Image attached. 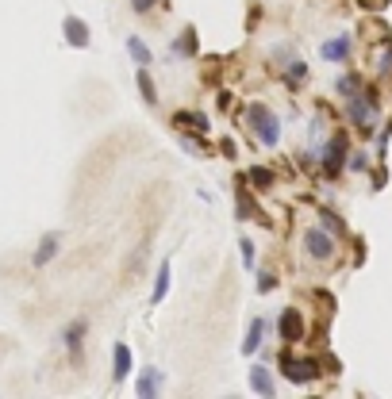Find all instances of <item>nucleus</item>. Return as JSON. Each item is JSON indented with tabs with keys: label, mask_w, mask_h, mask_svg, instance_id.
Instances as JSON below:
<instances>
[{
	"label": "nucleus",
	"mask_w": 392,
	"mask_h": 399,
	"mask_svg": "<svg viewBox=\"0 0 392 399\" xmlns=\"http://www.w3.org/2000/svg\"><path fill=\"white\" fill-rule=\"evenodd\" d=\"M250 388L258 391V396H273V376H269L266 365H254L250 369Z\"/></svg>",
	"instance_id": "6e6552de"
},
{
	"label": "nucleus",
	"mask_w": 392,
	"mask_h": 399,
	"mask_svg": "<svg viewBox=\"0 0 392 399\" xmlns=\"http://www.w3.org/2000/svg\"><path fill=\"white\" fill-rule=\"evenodd\" d=\"M242 258H246L242 265H246V269H254V242H250V238H242Z\"/></svg>",
	"instance_id": "b1692460"
},
{
	"label": "nucleus",
	"mask_w": 392,
	"mask_h": 399,
	"mask_svg": "<svg viewBox=\"0 0 392 399\" xmlns=\"http://www.w3.org/2000/svg\"><path fill=\"white\" fill-rule=\"evenodd\" d=\"M281 369H284V376H289L292 384L316 380V376H319V365H316V361H296L292 353H284V357H281Z\"/></svg>",
	"instance_id": "20e7f679"
},
{
	"label": "nucleus",
	"mask_w": 392,
	"mask_h": 399,
	"mask_svg": "<svg viewBox=\"0 0 392 399\" xmlns=\"http://www.w3.org/2000/svg\"><path fill=\"white\" fill-rule=\"evenodd\" d=\"M389 62H392V46H389Z\"/></svg>",
	"instance_id": "bb28decb"
},
{
	"label": "nucleus",
	"mask_w": 392,
	"mask_h": 399,
	"mask_svg": "<svg viewBox=\"0 0 392 399\" xmlns=\"http://www.w3.org/2000/svg\"><path fill=\"white\" fill-rule=\"evenodd\" d=\"M262 334H266V319H254L250 330H246V342H242V353H246V357H254V353H258Z\"/></svg>",
	"instance_id": "1a4fd4ad"
},
{
	"label": "nucleus",
	"mask_w": 392,
	"mask_h": 399,
	"mask_svg": "<svg viewBox=\"0 0 392 399\" xmlns=\"http://www.w3.org/2000/svg\"><path fill=\"white\" fill-rule=\"evenodd\" d=\"M281 338H284V342H296V338H300V315H296L292 308L281 315Z\"/></svg>",
	"instance_id": "9b49d317"
},
{
	"label": "nucleus",
	"mask_w": 392,
	"mask_h": 399,
	"mask_svg": "<svg viewBox=\"0 0 392 399\" xmlns=\"http://www.w3.org/2000/svg\"><path fill=\"white\" fill-rule=\"evenodd\" d=\"M342 158H346V139H342V134H331V142L323 146V173L334 177L342 169Z\"/></svg>",
	"instance_id": "39448f33"
},
{
	"label": "nucleus",
	"mask_w": 392,
	"mask_h": 399,
	"mask_svg": "<svg viewBox=\"0 0 392 399\" xmlns=\"http://www.w3.org/2000/svg\"><path fill=\"white\" fill-rule=\"evenodd\" d=\"M54 254H58V234H46V238L39 242V249H35V265H46Z\"/></svg>",
	"instance_id": "f8f14e48"
},
{
	"label": "nucleus",
	"mask_w": 392,
	"mask_h": 399,
	"mask_svg": "<svg viewBox=\"0 0 392 399\" xmlns=\"http://www.w3.org/2000/svg\"><path fill=\"white\" fill-rule=\"evenodd\" d=\"M169 292V261H162L158 265V281H154V303H162Z\"/></svg>",
	"instance_id": "2eb2a0df"
},
{
	"label": "nucleus",
	"mask_w": 392,
	"mask_h": 399,
	"mask_svg": "<svg viewBox=\"0 0 392 399\" xmlns=\"http://www.w3.org/2000/svg\"><path fill=\"white\" fill-rule=\"evenodd\" d=\"M192 50H196V31L189 27V31L181 35V42H173V58H177V54H181V58H189Z\"/></svg>",
	"instance_id": "6ab92c4d"
},
{
	"label": "nucleus",
	"mask_w": 392,
	"mask_h": 399,
	"mask_svg": "<svg viewBox=\"0 0 392 399\" xmlns=\"http://www.w3.org/2000/svg\"><path fill=\"white\" fill-rule=\"evenodd\" d=\"M127 46H131V58L139 62V66H151V50H146V42H142L139 35H131V39H127Z\"/></svg>",
	"instance_id": "f3484780"
},
{
	"label": "nucleus",
	"mask_w": 392,
	"mask_h": 399,
	"mask_svg": "<svg viewBox=\"0 0 392 399\" xmlns=\"http://www.w3.org/2000/svg\"><path fill=\"white\" fill-rule=\"evenodd\" d=\"M358 89H361V77L358 73H342L339 85H334V92H339V96H354Z\"/></svg>",
	"instance_id": "dca6fc26"
},
{
	"label": "nucleus",
	"mask_w": 392,
	"mask_h": 399,
	"mask_svg": "<svg viewBox=\"0 0 392 399\" xmlns=\"http://www.w3.org/2000/svg\"><path fill=\"white\" fill-rule=\"evenodd\" d=\"M81 334H85V323H74L66 330V346H69V353H77L81 349Z\"/></svg>",
	"instance_id": "aec40b11"
},
{
	"label": "nucleus",
	"mask_w": 392,
	"mask_h": 399,
	"mask_svg": "<svg viewBox=\"0 0 392 399\" xmlns=\"http://www.w3.org/2000/svg\"><path fill=\"white\" fill-rule=\"evenodd\" d=\"M327 62H346L350 58V39L346 35H339V39H331V42H323V50H319Z\"/></svg>",
	"instance_id": "0eeeda50"
},
{
	"label": "nucleus",
	"mask_w": 392,
	"mask_h": 399,
	"mask_svg": "<svg viewBox=\"0 0 392 399\" xmlns=\"http://www.w3.org/2000/svg\"><path fill=\"white\" fill-rule=\"evenodd\" d=\"M131 4H135V12H151L158 0H131Z\"/></svg>",
	"instance_id": "393cba45"
},
{
	"label": "nucleus",
	"mask_w": 392,
	"mask_h": 399,
	"mask_svg": "<svg viewBox=\"0 0 392 399\" xmlns=\"http://www.w3.org/2000/svg\"><path fill=\"white\" fill-rule=\"evenodd\" d=\"M350 169H354V173H366L369 158H366V154H350Z\"/></svg>",
	"instance_id": "4be33fe9"
},
{
	"label": "nucleus",
	"mask_w": 392,
	"mask_h": 399,
	"mask_svg": "<svg viewBox=\"0 0 392 399\" xmlns=\"http://www.w3.org/2000/svg\"><path fill=\"white\" fill-rule=\"evenodd\" d=\"M284 81H289L292 89H300V85L308 81V66H304V62H296V58H289V69H284Z\"/></svg>",
	"instance_id": "ddd939ff"
},
{
	"label": "nucleus",
	"mask_w": 392,
	"mask_h": 399,
	"mask_svg": "<svg viewBox=\"0 0 392 399\" xmlns=\"http://www.w3.org/2000/svg\"><path fill=\"white\" fill-rule=\"evenodd\" d=\"M158 380H162V376H158V369H146L135 391H139V396H158Z\"/></svg>",
	"instance_id": "4468645a"
},
{
	"label": "nucleus",
	"mask_w": 392,
	"mask_h": 399,
	"mask_svg": "<svg viewBox=\"0 0 392 399\" xmlns=\"http://www.w3.org/2000/svg\"><path fill=\"white\" fill-rule=\"evenodd\" d=\"M250 181H254V184H258V188H266V184H269V181H273V173H266V169H262V166H258V169H254V173H250Z\"/></svg>",
	"instance_id": "5701e85b"
},
{
	"label": "nucleus",
	"mask_w": 392,
	"mask_h": 399,
	"mask_svg": "<svg viewBox=\"0 0 392 399\" xmlns=\"http://www.w3.org/2000/svg\"><path fill=\"white\" fill-rule=\"evenodd\" d=\"M304 249H308L316 261H331L334 258V242H331V234H327L323 227H308V231H304Z\"/></svg>",
	"instance_id": "7ed1b4c3"
},
{
	"label": "nucleus",
	"mask_w": 392,
	"mask_h": 399,
	"mask_svg": "<svg viewBox=\"0 0 392 399\" xmlns=\"http://www.w3.org/2000/svg\"><path fill=\"white\" fill-rule=\"evenodd\" d=\"M62 31H66V42H69V46H77V50H81V46H89V27H85L77 16H66Z\"/></svg>",
	"instance_id": "423d86ee"
},
{
	"label": "nucleus",
	"mask_w": 392,
	"mask_h": 399,
	"mask_svg": "<svg viewBox=\"0 0 392 399\" xmlns=\"http://www.w3.org/2000/svg\"><path fill=\"white\" fill-rule=\"evenodd\" d=\"M273 284H277V281H273V276H269V273H262V276H258V288H262V292H269V288H273Z\"/></svg>",
	"instance_id": "a878e982"
},
{
	"label": "nucleus",
	"mask_w": 392,
	"mask_h": 399,
	"mask_svg": "<svg viewBox=\"0 0 392 399\" xmlns=\"http://www.w3.org/2000/svg\"><path fill=\"white\" fill-rule=\"evenodd\" d=\"M246 123L258 131V142H262V146H277V139H281V119H277L269 108L250 104V108H246Z\"/></svg>",
	"instance_id": "f257e3e1"
},
{
	"label": "nucleus",
	"mask_w": 392,
	"mask_h": 399,
	"mask_svg": "<svg viewBox=\"0 0 392 399\" xmlns=\"http://www.w3.org/2000/svg\"><path fill=\"white\" fill-rule=\"evenodd\" d=\"M127 373H131V349L116 346V357H112V376H116V384L127 380Z\"/></svg>",
	"instance_id": "9d476101"
},
{
	"label": "nucleus",
	"mask_w": 392,
	"mask_h": 399,
	"mask_svg": "<svg viewBox=\"0 0 392 399\" xmlns=\"http://www.w3.org/2000/svg\"><path fill=\"white\" fill-rule=\"evenodd\" d=\"M350 119L361 127V131H373V123H377V100H373V92H366V89H358L350 96Z\"/></svg>",
	"instance_id": "f03ea898"
},
{
	"label": "nucleus",
	"mask_w": 392,
	"mask_h": 399,
	"mask_svg": "<svg viewBox=\"0 0 392 399\" xmlns=\"http://www.w3.org/2000/svg\"><path fill=\"white\" fill-rule=\"evenodd\" d=\"M173 123H189V127H201V131H208V119H204V116H192V112L173 116Z\"/></svg>",
	"instance_id": "412c9836"
},
{
	"label": "nucleus",
	"mask_w": 392,
	"mask_h": 399,
	"mask_svg": "<svg viewBox=\"0 0 392 399\" xmlns=\"http://www.w3.org/2000/svg\"><path fill=\"white\" fill-rule=\"evenodd\" d=\"M139 92L146 96V104H151V108L158 104V92H154V81L146 77V66H139Z\"/></svg>",
	"instance_id": "a211bd4d"
}]
</instances>
